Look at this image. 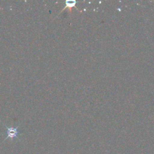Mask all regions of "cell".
I'll return each instance as SVG.
<instances>
[{"label":"cell","instance_id":"1","mask_svg":"<svg viewBox=\"0 0 154 154\" xmlns=\"http://www.w3.org/2000/svg\"><path fill=\"white\" fill-rule=\"evenodd\" d=\"M6 134V138H11L13 139L14 138H16L19 134H20V131L18 129V127H7L6 126L5 130Z\"/></svg>","mask_w":154,"mask_h":154},{"label":"cell","instance_id":"2","mask_svg":"<svg viewBox=\"0 0 154 154\" xmlns=\"http://www.w3.org/2000/svg\"><path fill=\"white\" fill-rule=\"evenodd\" d=\"M77 3L76 1H74V0H67L65 1V7L63 8V9L62 10V11H63L65 8H72V7H76V4Z\"/></svg>","mask_w":154,"mask_h":154}]
</instances>
